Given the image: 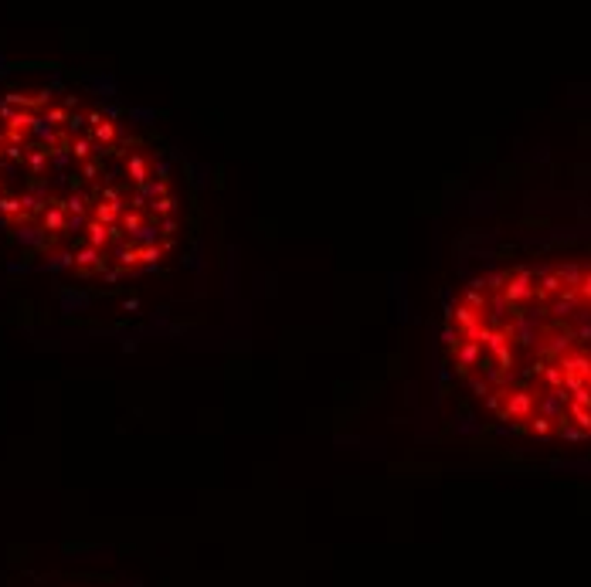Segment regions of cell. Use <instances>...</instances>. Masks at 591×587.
<instances>
[{"label":"cell","mask_w":591,"mask_h":587,"mask_svg":"<svg viewBox=\"0 0 591 587\" xmlns=\"http://www.w3.org/2000/svg\"><path fill=\"white\" fill-rule=\"evenodd\" d=\"M0 228L89 282L153 272L180 235L164 153L106 102L58 82L0 92Z\"/></svg>","instance_id":"6da1fadb"},{"label":"cell","mask_w":591,"mask_h":587,"mask_svg":"<svg viewBox=\"0 0 591 587\" xmlns=\"http://www.w3.org/2000/svg\"><path fill=\"white\" fill-rule=\"evenodd\" d=\"M445 350L503 428L591 441V258L524 262L473 279L449 306Z\"/></svg>","instance_id":"7a4b0ae2"}]
</instances>
